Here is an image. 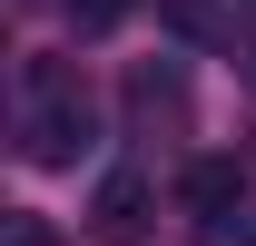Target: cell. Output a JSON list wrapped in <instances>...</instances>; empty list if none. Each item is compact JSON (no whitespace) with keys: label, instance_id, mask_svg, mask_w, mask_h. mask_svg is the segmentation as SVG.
<instances>
[{"label":"cell","instance_id":"obj_2","mask_svg":"<svg viewBox=\"0 0 256 246\" xmlns=\"http://www.w3.org/2000/svg\"><path fill=\"white\" fill-rule=\"evenodd\" d=\"M148 207H158V187L138 178V168H108L98 197H89V226H98L108 246H138V236H148Z\"/></svg>","mask_w":256,"mask_h":246},{"label":"cell","instance_id":"obj_1","mask_svg":"<svg viewBox=\"0 0 256 246\" xmlns=\"http://www.w3.org/2000/svg\"><path fill=\"white\" fill-rule=\"evenodd\" d=\"M89 89H79V69L69 60H30V118H20V158L30 168H79L89 148Z\"/></svg>","mask_w":256,"mask_h":246},{"label":"cell","instance_id":"obj_5","mask_svg":"<svg viewBox=\"0 0 256 246\" xmlns=\"http://www.w3.org/2000/svg\"><path fill=\"white\" fill-rule=\"evenodd\" d=\"M60 10H69V30H79V40H98V30H118L138 0H60Z\"/></svg>","mask_w":256,"mask_h":246},{"label":"cell","instance_id":"obj_7","mask_svg":"<svg viewBox=\"0 0 256 246\" xmlns=\"http://www.w3.org/2000/svg\"><path fill=\"white\" fill-rule=\"evenodd\" d=\"M197 246H256V216H217V226H197Z\"/></svg>","mask_w":256,"mask_h":246},{"label":"cell","instance_id":"obj_6","mask_svg":"<svg viewBox=\"0 0 256 246\" xmlns=\"http://www.w3.org/2000/svg\"><path fill=\"white\" fill-rule=\"evenodd\" d=\"M0 246H60V226H50L40 207H10L0 216Z\"/></svg>","mask_w":256,"mask_h":246},{"label":"cell","instance_id":"obj_4","mask_svg":"<svg viewBox=\"0 0 256 246\" xmlns=\"http://www.w3.org/2000/svg\"><path fill=\"white\" fill-rule=\"evenodd\" d=\"M128 128H138V138L188 128V79H178V69H138V79H128Z\"/></svg>","mask_w":256,"mask_h":246},{"label":"cell","instance_id":"obj_3","mask_svg":"<svg viewBox=\"0 0 256 246\" xmlns=\"http://www.w3.org/2000/svg\"><path fill=\"white\" fill-rule=\"evenodd\" d=\"M178 197L197 207V226H217V216H246V158H197L188 178H178Z\"/></svg>","mask_w":256,"mask_h":246}]
</instances>
